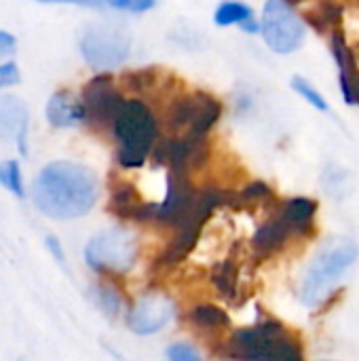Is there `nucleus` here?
Masks as SVG:
<instances>
[{
    "label": "nucleus",
    "instance_id": "nucleus-1",
    "mask_svg": "<svg viewBox=\"0 0 359 361\" xmlns=\"http://www.w3.org/2000/svg\"><path fill=\"white\" fill-rule=\"evenodd\" d=\"M99 192V178L91 167L74 161H53L34 178L32 201L51 220H78L97 205Z\"/></svg>",
    "mask_w": 359,
    "mask_h": 361
},
{
    "label": "nucleus",
    "instance_id": "nucleus-2",
    "mask_svg": "<svg viewBox=\"0 0 359 361\" xmlns=\"http://www.w3.org/2000/svg\"><path fill=\"white\" fill-rule=\"evenodd\" d=\"M106 133L116 144V163L123 169L142 167L161 140V125L150 104L138 95L123 97Z\"/></svg>",
    "mask_w": 359,
    "mask_h": 361
},
{
    "label": "nucleus",
    "instance_id": "nucleus-3",
    "mask_svg": "<svg viewBox=\"0 0 359 361\" xmlns=\"http://www.w3.org/2000/svg\"><path fill=\"white\" fill-rule=\"evenodd\" d=\"M226 353L235 361H305L300 341L271 317L233 330L226 341Z\"/></svg>",
    "mask_w": 359,
    "mask_h": 361
},
{
    "label": "nucleus",
    "instance_id": "nucleus-4",
    "mask_svg": "<svg viewBox=\"0 0 359 361\" xmlns=\"http://www.w3.org/2000/svg\"><path fill=\"white\" fill-rule=\"evenodd\" d=\"M358 256L359 247L353 239H334L326 243L313 256L303 275L298 292L303 305L309 309L322 307L332 296L343 275L355 264Z\"/></svg>",
    "mask_w": 359,
    "mask_h": 361
},
{
    "label": "nucleus",
    "instance_id": "nucleus-5",
    "mask_svg": "<svg viewBox=\"0 0 359 361\" xmlns=\"http://www.w3.org/2000/svg\"><path fill=\"white\" fill-rule=\"evenodd\" d=\"M140 254L138 237L127 226H110L99 231L85 245V262L91 271L110 277V275H127Z\"/></svg>",
    "mask_w": 359,
    "mask_h": 361
},
{
    "label": "nucleus",
    "instance_id": "nucleus-6",
    "mask_svg": "<svg viewBox=\"0 0 359 361\" xmlns=\"http://www.w3.org/2000/svg\"><path fill=\"white\" fill-rule=\"evenodd\" d=\"M260 34L273 53L290 55L303 47L307 38V23L292 2L267 0L260 17Z\"/></svg>",
    "mask_w": 359,
    "mask_h": 361
},
{
    "label": "nucleus",
    "instance_id": "nucleus-7",
    "mask_svg": "<svg viewBox=\"0 0 359 361\" xmlns=\"http://www.w3.org/2000/svg\"><path fill=\"white\" fill-rule=\"evenodd\" d=\"M131 53V34L112 21H99L85 27L80 36L83 59L97 70H112L127 61Z\"/></svg>",
    "mask_w": 359,
    "mask_h": 361
},
{
    "label": "nucleus",
    "instance_id": "nucleus-8",
    "mask_svg": "<svg viewBox=\"0 0 359 361\" xmlns=\"http://www.w3.org/2000/svg\"><path fill=\"white\" fill-rule=\"evenodd\" d=\"M176 317V302L169 294L148 292L127 311V328L138 336H152L165 330Z\"/></svg>",
    "mask_w": 359,
    "mask_h": 361
},
{
    "label": "nucleus",
    "instance_id": "nucleus-9",
    "mask_svg": "<svg viewBox=\"0 0 359 361\" xmlns=\"http://www.w3.org/2000/svg\"><path fill=\"white\" fill-rule=\"evenodd\" d=\"M0 135L13 140L23 157L28 154V110L13 95L0 97Z\"/></svg>",
    "mask_w": 359,
    "mask_h": 361
},
{
    "label": "nucleus",
    "instance_id": "nucleus-10",
    "mask_svg": "<svg viewBox=\"0 0 359 361\" xmlns=\"http://www.w3.org/2000/svg\"><path fill=\"white\" fill-rule=\"evenodd\" d=\"M275 212L281 216V220L290 226L294 237H311L315 233V216H317V203L309 197H292L281 201Z\"/></svg>",
    "mask_w": 359,
    "mask_h": 361
},
{
    "label": "nucleus",
    "instance_id": "nucleus-11",
    "mask_svg": "<svg viewBox=\"0 0 359 361\" xmlns=\"http://www.w3.org/2000/svg\"><path fill=\"white\" fill-rule=\"evenodd\" d=\"M275 207H277V205H275ZM290 239H294L290 226H288V224L281 220V216L275 212L273 216H269V220H264V222L256 228V233H254V237H252L254 256L260 258V260H264V258L277 254L279 250H284V247L290 243Z\"/></svg>",
    "mask_w": 359,
    "mask_h": 361
},
{
    "label": "nucleus",
    "instance_id": "nucleus-12",
    "mask_svg": "<svg viewBox=\"0 0 359 361\" xmlns=\"http://www.w3.org/2000/svg\"><path fill=\"white\" fill-rule=\"evenodd\" d=\"M47 121L55 129H70L85 123V106L70 89L55 91L47 102Z\"/></svg>",
    "mask_w": 359,
    "mask_h": 361
},
{
    "label": "nucleus",
    "instance_id": "nucleus-13",
    "mask_svg": "<svg viewBox=\"0 0 359 361\" xmlns=\"http://www.w3.org/2000/svg\"><path fill=\"white\" fill-rule=\"evenodd\" d=\"M188 319L195 328L203 332H224L231 328V317L222 307H216L212 302L195 305L188 311Z\"/></svg>",
    "mask_w": 359,
    "mask_h": 361
},
{
    "label": "nucleus",
    "instance_id": "nucleus-14",
    "mask_svg": "<svg viewBox=\"0 0 359 361\" xmlns=\"http://www.w3.org/2000/svg\"><path fill=\"white\" fill-rule=\"evenodd\" d=\"M38 2H53V4H78L91 8H112V11H127V13H146L150 11L157 0H38Z\"/></svg>",
    "mask_w": 359,
    "mask_h": 361
},
{
    "label": "nucleus",
    "instance_id": "nucleus-15",
    "mask_svg": "<svg viewBox=\"0 0 359 361\" xmlns=\"http://www.w3.org/2000/svg\"><path fill=\"white\" fill-rule=\"evenodd\" d=\"M91 294H93L97 307H99L104 313H108L110 317H116V315H121V313L125 311L123 294H121V290H118L114 283H110V281H99V283L93 286Z\"/></svg>",
    "mask_w": 359,
    "mask_h": 361
},
{
    "label": "nucleus",
    "instance_id": "nucleus-16",
    "mask_svg": "<svg viewBox=\"0 0 359 361\" xmlns=\"http://www.w3.org/2000/svg\"><path fill=\"white\" fill-rule=\"evenodd\" d=\"M254 17V11L252 6H248L245 2H239V0H226L222 2L216 13H214V21L216 25L220 27H229V25H241L245 19Z\"/></svg>",
    "mask_w": 359,
    "mask_h": 361
},
{
    "label": "nucleus",
    "instance_id": "nucleus-17",
    "mask_svg": "<svg viewBox=\"0 0 359 361\" xmlns=\"http://www.w3.org/2000/svg\"><path fill=\"white\" fill-rule=\"evenodd\" d=\"M0 186L6 188L13 197H19V199L25 197L23 176H21V167L17 159L0 161Z\"/></svg>",
    "mask_w": 359,
    "mask_h": 361
},
{
    "label": "nucleus",
    "instance_id": "nucleus-18",
    "mask_svg": "<svg viewBox=\"0 0 359 361\" xmlns=\"http://www.w3.org/2000/svg\"><path fill=\"white\" fill-rule=\"evenodd\" d=\"M212 281L216 286V290L220 292V296L224 298H233L237 294V283H239V277H237V267L233 262H222L214 269L212 273Z\"/></svg>",
    "mask_w": 359,
    "mask_h": 361
},
{
    "label": "nucleus",
    "instance_id": "nucleus-19",
    "mask_svg": "<svg viewBox=\"0 0 359 361\" xmlns=\"http://www.w3.org/2000/svg\"><path fill=\"white\" fill-rule=\"evenodd\" d=\"M292 89L307 102V104H311L315 110H320V112H330V104H328V99L305 78V76H292Z\"/></svg>",
    "mask_w": 359,
    "mask_h": 361
},
{
    "label": "nucleus",
    "instance_id": "nucleus-20",
    "mask_svg": "<svg viewBox=\"0 0 359 361\" xmlns=\"http://www.w3.org/2000/svg\"><path fill=\"white\" fill-rule=\"evenodd\" d=\"M165 357H167V361H205L203 355L199 353V349L195 345H188V343L169 345L165 351Z\"/></svg>",
    "mask_w": 359,
    "mask_h": 361
},
{
    "label": "nucleus",
    "instance_id": "nucleus-21",
    "mask_svg": "<svg viewBox=\"0 0 359 361\" xmlns=\"http://www.w3.org/2000/svg\"><path fill=\"white\" fill-rule=\"evenodd\" d=\"M21 80L19 68L15 61H2L0 63V89H8L15 87Z\"/></svg>",
    "mask_w": 359,
    "mask_h": 361
},
{
    "label": "nucleus",
    "instance_id": "nucleus-22",
    "mask_svg": "<svg viewBox=\"0 0 359 361\" xmlns=\"http://www.w3.org/2000/svg\"><path fill=\"white\" fill-rule=\"evenodd\" d=\"M15 47H17V40L11 32L6 30H0V57H8L15 53Z\"/></svg>",
    "mask_w": 359,
    "mask_h": 361
},
{
    "label": "nucleus",
    "instance_id": "nucleus-23",
    "mask_svg": "<svg viewBox=\"0 0 359 361\" xmlns=\"http://www.w3.org/2000/svg\"><path fill=\"white\" fill-rule=\"evenodd\" d=\"M44 245H47V250H49V254L53 256V260H57L59 264H63L66 254H63V247H61L59 239H57V237H53V235H49V237L44 239Z\"/></svg>",
    "mask_w": 359,
    "mask_h": 361
},
{
    "label": "nucleus",
    "instance_id": "nucleus-24",
    "mask_svg": "<svg viewBox=\"0 0 359 361\" xmlns=\"http://www.w3.org/2000/svg\"><path fill=\"white\" fill-rule=\"evenodd\" d=\"M239 27H241V32H245V34H260V19H256V15H254V17L245 19Z\"/></svg>",
    "mask_w": 359,
    "mask_h": 361
},
{
    "label": "nucleus",
    "instance_id": "nucleus-25",
    "mask_svg": "<svg viewBox=\"0 0 359 361\" xmlns=\"http://www.w3.org/2000/svg\"><path fill=\"white\" fill-rule=\"evenodd\" d=\"M288 2H292V4H296V2H298V0H288Z\"/></svg>",
    "mask_w": 359,
    "mask_h": 361
},
{
    "label": "nucleus",
    "instance_id": "nucleus-26",
    "mask_svg": "<svg viewBox=\"0 0 359 361\" xmlns=\"http://www.w3.org/2000/svg\"><path fill=\"white\" fill-rule=\"evenodd\" d=\"M224 361H235V360H224Z\"/></svg>",
    "mask_w": 359,
    "mask_h": 361
},
{
    "label": "nucleus",
    "instance_id": "nucleus-27",
    "mask_svg": "<svg viewBox=\"0 0 359 361\" xmlns=\"http://www.w3.org/2000/svg\"><path fill=\"white\" fill-rule=\"evenodd\" d=\"M326 361H328V360H326Z\"/></svg>",
    "mask_w": 359,
    "mask_h": 361
}]
</instances>
